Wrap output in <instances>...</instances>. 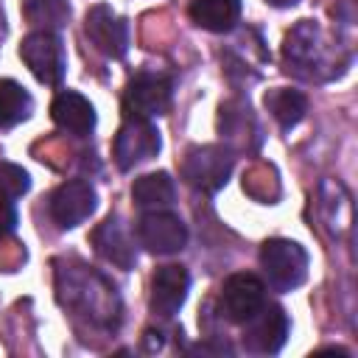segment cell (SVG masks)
<instances>
[{
	"instance_id": "8fae6325",
	"label": "cell",
	"mask_w": 358,
	"mask_h": 358,
	"mask_svg": "<svg viewBox=\"0 0 358 358\" xmlns=\"http://www.w3.org/2000/svg\"><path fill=\"white\" fill-rule=\"evenodd\" d=\"M190 291V274L185 266H159L151 277V310L159 316H173Z\"/></svg>"
},
{
	"instance_id": "5bb4252c",
	"label": "cell",
	"mask_w": 358,
	"mask_h": 358,
	"mask_svg": "<svg viewBox=\"0 0 358 358\" xmlns=\"http://www.w3.org/2000/svg\"><path fill=\"white\" fill-rule=\"evenodd\" d=\"M241 17V0H193L190 20L213 34H227Z\"/></svg>"
},
{
	"instance_id": "30bf717a",
	"label": "cell",
	"mask_w": 358,
	"mask_h": 358,
	"mask_svg": "<svg viewBox=\"0 0 358 358\" xmlns=\"http://www.w3.org/2000/svg\"><path fill=\"white\" fill-rule=\"evenodd\" d=\"M84 31L90 36V42L109 59H120L129 48V28L126 22L103 3L92 6L84 17Z\"/></svg>"
},
{
	"instance_id": "ba28073f",
	"label": "cell",
	"mask_w": 358,
	"mask_h": 358,
	"mask_svg": "<svg viewBox=\"0 0 358 358\" xmlns=\"http://www.w3.org/2000/svg\"><path fill=\"white\" fill-rule=\"evenodd\" d=\"M288 338V316L280 305H260L243 322V347L252 352H277Z\"/></svg>"
},
{
	"instance_id": "44dd1931",
	"label": "cell",
	"mask_w": 358,
	"mask_h": 358,
	"mask_svg": "<svg viewBox=\"0 0 358 358\" xmlns=\"http://www.w3.org/2000/svg\"><path fill=\"white\" fill-rule=\"evenodd\" d=\"M11 196L0 187V235L3 232H8L11 227H14V207H11V201H8Z\"/></svg>"
},
{
	"instance_id": "ffe728a7",
	"label": "cell",
	"mask_w": 358,
	"mask_h": 358,
	"mask_svg": "<svg viewBox=\"0 0 358 358\" xmlns=\"http://www.w3.org/2000/svg\"><path fill=\"white\" fill-rule=\"evenodd\" d=\"M28 173L22 171V168H17V165H0V187L11 196V199H17V196H22L25 190H28Z\"/></svg>"
},
{
	"instance_id": "e0dca14e",
	"label": "cell",
	"mask_w": 358,
	"mask_h": 358,
	"mask_svg": "<svg viewBox=\"0 0 358 358\" xmlns=\"http://www.w3.org/2000/svg\"><path fill=\"white\" fill-rule=\"evenodd\" d=\"M34 98L28 90L11 78H0V129H11L31 117Z\"/></svg>"
},
{
	"instance_id": "8992f818",
	"label": "cell",
	"mask_w": 358,
	"mask_h": 358,
	"mask_svg": "<svg viewBox=\"0 0 358 358\" xmlns=\"http://www.w3.org/2000/svg\"><path fill=\"white\" fill-rule=\"evenodd\" d=\"M95 187L84 179H67L62 182L53 196H50V218L62 227V229H70V227H78L81 221H87L95 210Z\"/></svg>"
},
{
	"instance_id": "7a4b0ae2",
	"label": "cell",
	"mask_w": 358,
	"mask_h": 358,
	"mask_svg": "<svg viewBox=\"0 0 358 358\" xmlns=\"http://www.w3.org/2000/svg\"><path fill=\"white\" fill-rule=\"evenodd\" d=\"M232 162V151L224 145H193L182 159V176L187 179V185L204 193H215L227 185Z\"/></svg>"
},
{
	"instance_id": "2e32d148",
	"label": "cell",
	"mask_w": 358,
	"mask_h": 358,
	"mask_svg": "<svg viewBox=\"0 0 358 358\" xmlns=\"http://www.w3.org/2000/svg\"><path fill=\"white\" fill-rule=\"evenodd\" d=\"M266 109L271 112V117L282 126V129H294L305 112H308V101L299 90H291V87H277V90H268L266 92Z\"/></svg>"
},
{
	"instance_id": "6da1fadb",
	"label": "cell",
	"mask_w": 358,
	"mask_h": 358,
	"mask_svg": "<svg viewBox=\"0 0 358 358\" xmlns=\"http://www.w3.org/2000/svg\"><path fill=\"white\" fill-rule=\"evenodd\" d=\"M260 266L274 288L291 291L308 277V252L296 241L271 238L260 246Z\"/></svg>"
},
{
	"instance_id": "7402d4cb",
	"label": "cell",
	"mask_w": 358,
	"mask_h": 358,
	"mask_svg": "<svg viewBox=\"0 0 358 358\" xmlns=\"http://www.w3.org/2000/svg\"><path fill=\"white\" fill-rule=\"evenodd\" d=\"M266 3H271V6H277V8H288V6H294L296 0H266Z\"/></svg>"
},
{
	"instance_id": "ac0fdd59",
	"label": "cell",
	"mask_w": 358,
	"mask_h": 358,
	"mask_svg": "<svg viewBox=\"0 0 358 358\" xmlns=\"http://www.w3.org/2000/svg\"><path fill=\"white\" fill-rule=\"evenodd\" d=\"M131 199L137 207H165L173 201V179L165 171L143 173L131 185Z\"/></svg>"
},
{
	"instance_id": "d6986e66",
	"label": "cell",
	"mask_w": 358,
	"mask_h": 358,
	"mask_svg": "<svg viewBox=\"0 0 358 358\" xmlns=\"http://www.w3.org/2000/svg\"><path fill=\"white\" fill-rule=\"evenodd\" d=\"M20 8H22V17L39 31H56L70 20L67 0H22Z\"/></svg>"
},
{
	"instance_id": "9a60e30c",
	"label": "cell",
	"mask_w": 358,
	"mask_h": 358,
	"mask_svg": "<svg viewBox=\"0 0 358 358\" xmlns=\"http://www.w3.org/2000/svg\"><path fill=\"white\" fill-rule=\"evenodd\" d=\"M282 53H285L288 70H291V67H294V70H302V67L319 64V28H316L310 20H302V22L285 36Z\"/></svg>"
},
{
	"instance_id": "52a82bcc",
	"label": "cell",
	"mask_w": 358,
	"mask_h": 358,
	"mask_svg": "<svg viewBox=\"0 0 358 358\" xmlns=\"http://www.w3.org/2000/svg\"><path fill=\"white\" fill-rule=\"evenodd\" d=\"M266 302V285L260 282V277L249 274V271H238L232 277H227L224 288H221V313L235 322L243 324L249 316L257 313V308Z\"/></svg>"
},
{
	"instance_id": "7c38bea8",
	"label": "cell",
	"mask_w": 358,
	"mask_h": 358,
	"mask_svg": "<svg viewBox=\"0 0 358 358\" xmlns=\"http://www.w3.org/2000/svg\"><path fill=\"white\" fill-rule=\"evenodd\" d=\"M50 117H53V123L59 129H64V131H70L76 137L90 134L92 126H95V109H92V103L81 92H76V90H62L53 98Z\"/></svg>"
},
{
	"instance_id": "3957f363",
	"label": "cell",
	"mask_w": 358,
	"mask_h": 358,
	"mask_svg": "<svg viewBox=\"0 0 358 358\" xmlns=\"http://www.w3.org/2000/svg\"><path fill=\"white\" fill-rule=\"evenodd\" d=\"M173 84L162 73H137L123 92V112L126 117H157L165 115L171 106Z\"/></svg>"
},
{
	"instance_id": "5b68a950",
	"label": "cell",
	"mask_w": 358,
	"mask_h": 358,
	"mask_svg": "<svg viewBox=\"0 0 358 358\" xmlns=\"http://www.w3.org/2000/svg\"><path fill=\"white\" fill-rule=\"evenodd\" d=\"M157 151H159V131L151 126V120H143V117H129L120 126L112 145V157L120 171H129L157 157Z\"/></svg>"
},
{
	"instance_id": "9c48e42d",
	"label": "cell",
	"mask_w": 358,
	"mask_h": 358,
	"mask_svg": "<svg viewBox=\"0 0 358 358\" xmlns=\"http://www.w3.org/2000/svg\"><path fill=\"white\" fill-rule=\"evenodd\" d=\"M137 238L154 255H173L187 243V227L179 215L154 210L137 221Z\"/></svg>"
},
{
	"instance_id": "277c9868",
	"label": "cell",
	"mask_w": 358,
	"mask_h": 358,
	"mask_svg": "<svg viewBox=\"0 0 358 358\" xmlns=\"http://www.w3.org/2000/svg\"><path fill=\"white\" fill-rule=\"evenodd\" d=\"M20 56L28 64V70L36 76V81L48 87H59L64 78V48L62 39L53 31H34L22 39Z\"/></svg>"
},
{
	"instance_id": "4fadbf2b",
	"label": "cell",
	"mask_w": 358,
	"mask_h": 358,
	"mask_svg": "<svg viewBox=\"0 0 358 358\" xmlns=\"http://www.w3.org/2000/svg\"><path fill=\"white\" fill-rule=\"evenodd\" d=\"M92 243L95 249L115 266L120 268H131L134 266V243L126 232V227L120 224V218H106L95 232H92Z\"/></svg>"
}]
</instances>
